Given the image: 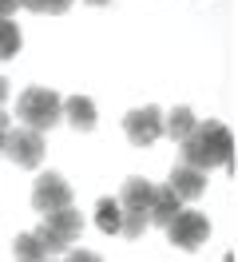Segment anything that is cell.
<instances>
[{"label": "cell", "instance_id": "obj_1", "mask_svg": "<svg viewBox=\"0 0 238 262\" xmlns=\"http://www.w3.org/2000/svg\"><path fill=\"white\" fill-rule=\"evenodd\" d=\"M183 163L210 171V167H230L234 171V131L222 119H203L194 123L187 139H183Z\"/></svg>", "mask_w": 238, "mask_h": 262}, {"label": "cell", "instance_id": "obj_2", "mask_svg": "<svg viewBox=\"0 0 238 262\" xmlns=\"http://www.w3.org/2000/svg\"><path fill=\"white\" fill-rule=\"evenodd\" d=\"M16 119L24 123V127H36V131H48L56 127L63 119V99L52 92V88H40V83H32L20 92L16 99Z\"/></svg>", "mask_w": 238, "mask_h": 262}, {"label": "cell", "instance_id": "obj_3", "mask_svg": "<svg viewBox=\"0 0 238 262\" xmlns=\"http://www.w3.org/2000/svg\"><path fill=\"white\" fill-rule=\"evenodd\" d=\"M44 223L36 227V238L44 243L48 254H68L72 250V243L79 238V230H83V214L76 211V207H60V211L52 214H40Z\"/></svg>", "mask_w": 238, "mask_h": 262}, {"label": "cell", "instance_id": "obj_4", "mask_svg": "<svg viewBox=\"0 0 238 262\" xmlns=\"http://www.w3.org/2000/svg\"><path fill=\"white\" fill-rule=\"evenodd\" d=\"M163 230H167V238H171L179 250H199V246L210 238V219H206L203 211H187V207H179V214H175Z\"/></svg>", "mask_w": 238, "mask_h": 262}, {"label": "cell", "instance_id": "obj_5", "mask_svg": "<svg viewBox=\"0 0 238 262\" xmlns=\"http://www.w3.org/2000/svg\"><path fill=\"white\" fill-rule=\"evenodd\" d=\"M44 131L36 127H12L8 131V143H4V155L12 159L16 167H24V171H36V167L44 163Z\"/></svg>", "mask_w": 238, "mask_h": 262}, {"label": "cell", "instance_id": "obj_6", "mask_svg": "<svg viewBox=\"0 0 238 262\" xmlns=\"http://www.w3.org/2000/svg\"><path fill=\"white\" fill-rule=\"evenodd\" d=\"M32 207L36 214H52L60 207H72V187L60 171H40L36 183H32Z\"/></svg>", "mask_w": 238, "mask_h": 262}, {"label": "cell", "instance_id": "obj_7", "mask_svg": "<svg viewBox=\"0 0 238 262\" xmlns=\"http://www.w3.org/2000/svg\"><path fill=\"white\" fill-rule=\"evenodd\" d=\"M123 135L131 147H151L163 139V112H159L155 103H147V107H135V112L123 115Z\"/></svg>", "mask_w": 238, "mask_h": 262}, {"label": "cell", "instance_id": "obj_8", "mask_svg": "<svg viewBox=\"0 0 238 262\" xmlns=\"http://www.w3.org/2000/svg\"><path fill=\"white\" fill-rule=\"evenodd\" d=\"M167 183H171V191L183 199V203L206 195V171H199V167H190V163H175Z\"/></svg>", "mask_w": 238, "mask_h": 262}, {"label": "cell", "instance_id": "obj_9", "mask_svg": "<svg viewBox=\"0 0 238 262\" xmlns=\"http://www.w3.org/2000/svg\"><path fill=\"white\" fill-rule=\"evenodd\" d=\"M151 195H155V183L143 179V175H131V179L119 187V211L147 214V207H151Z\"/></svg>", "mask_w": 238, "mask_h": 262}, {"label": "cell", "instance_id": "obj_10", "mask_svg": "<svg viewBox=\"0 0 238 262\" xmlns=\"http://www.w3.org/2000/svg\"><path fill=\"white\" fill-rule=\"evenodd\" d=\"M179 207H183V199L171 191V183H163V187H155V195H151V207H147V223H151V227H167L175 214H179Z\"/></svg>", "mask_w": 238, "mask_h": 262}, {"label": "cell", "instance_id": "obj_11", "mask_svg": "<svg viewBox=\"0 0 238 262\" xmlns=\"http://www.w3.org/2000/svg\"><path fill=\"white\" fill-rule=\"evenodd\" d=\"M63 119L76 131H92L95 127V103L88 96H68L63 99Z\"/></svg>", "mask_w": 238, "mask_h": 262}, {"label": "cell", "instance_id": "obj_12", "mask_svg": "<svg viewBox=\"0 0 238 262\" xmlns=\"http://www.w3.org/2000/svg\"><path fill=\"white\" fill-rule=\"evenodd\" d=\"M194 123H199V119H194V112L179 103V107H171V115L163 119V135H167V139H175V143H183L190 131H194Z\"/></svg>", "mask_w": 238, "mask_h": 262}, {"label": "cell", "instance_id": "obj_13", "mask_svg": "<svg viewBox=\"0 0 238 262\" xmlns=\"http://www.w3.org/2000/svg\"><path fill=\"white\" fill-rule=\"evenodd\" d=\"M12 258H16V262H44V258H48V250H44V243L36 238V230H24V234H16V243H12Z\"/></svg>", "mask_w": 238, "mask_h": 262}, {"label": "cell", "instance_id": "obj_14", "mask_svg": "<svg viewBox=\"0 0 238 262\" xmlns=\"http://www.w3.org/2000/svg\"><path fill=\"white\" fill-rule=\"evenodd\" d=\"M119 199H99L95 203V227L103 234H119Z\"/></svg>", "mask_w": 238, "mask_h": 262}, {"label": "cell", "instance_id": "obj_15", "mask_svg": "<svg viewBox=\"0 0 238 262\" xmlns=\"http://www.w3.org/2000/svg\"><path fill=\"white\" fill-rule=\"evenodd\" d=\"M20 44H24V36H20V28H16V20L0 16V64L12 60L16 52H20Z\"/></svg>", "mask_w": 238, "mask_h": 262}, {"label": "cell", "instance_id": "obj_16", "mask_svg": "<svg viewBox=\"0 0 238 262\" xmlns=\"http://www.w3.org/2000/svg\"><path fill=\"white\" fill-rule=\"evenodd\" d=\"M20 8H28L36 16H63L72 8V0H20Z\"/></svg>", "mask_w": 238, "mask_h": 262}, {"label": "cell", "instance_id": "obj_17", "mask_svg": "<svg viewBox=\"0 0 238 262\" xmlns=\"http://www.w3.org/2000/svg\"><path fill=\"white\" fill-rule=\"evenodd\" d=\"M63 262H103V258H99L95 250H72V254H68Z\"/></svg>", "mask_w": 238, "mask_h": 262}, {"label": "cell", "instance_id": "obj_18", "mask_svg": "<svg viewBox=\"0 0 238 262\" xmlns=\"http://www.w3.org/2000/svg\"><path fill=\"white\" fill-rule=\"evenodd\" d=\"M16 8H20V0H0V16H12Z\"/></svg>", "mask_w": 238, "mask_h": 262}, {"label": "cell", "instance_id": "obj_19", "mask_svg": "<svg viewBox=\"0 0 238 262\" xmlns=\"http://www.w3.org/2000/svg\"><path fill=\"white\" fill-rule=\"evenodd\" d=\"M4 103H8V80L0 76V107H4Z\"/></svg>", "mask_w": 238, "mask_h": 262}, {"label": "cell", "instance_id": "obj_20", "mask_svg": "<svg viewBox=\"0 0 238 262\" xmlns=\"http://www.w3.org/2000/svg\"><path fill=\"white\" fill-rule=\"evenodd\" d=\"M4 143H8V127H0V155H4Z\"/></svg>", "mask_w": 238, "mask_h": 262}, {"label": "cell", "instance_id": "obj_21", "mask_svg": "<svg viewBox=\"0 0 238 262\" xmlns=\"http://www.w3.org/2000/svg\"><path fill=\"white\" fill-rule=\"evenodd\" d=\"M0 127H8V115H4V107H0Z\"/></svg>", "mask_w": 238, "mask_h": 262}, {"label": "cell", "instance_id": "obj_22", "mask_svg": "<svg viewBox=\"0 0 238 262\" xmlns=\"http://www.w3.org/2000/svg\"><path fill=\"white\" fill-rule=\"evenodd\" d=\"M88 4H95V8H103V4H111V0H88Z\"/></svg>", "mask_w": 238, "mask_h": 262}, {"label": "cell", "instance_id": "obj_23", "mask_svg": "<svg viewBox=\"0 0 238 262\" xmlns=\"http://www.w3.org/2000/svg\"><path fill=\"white\" fill-rule=\"evenodd\" d=\"M44 262H63V258H44Z\"/></svg>", "mask_w": 238, "mask_h": 262}, {"label": "cell", "instance_id": "obj_24", "mask_svg": "<svg viewBox=\"0 0 238 262\" xmlns=\"http://www.w3.org/2000/svg\"><path fill=\"white\" fill-rule=\"evenodd\" d=\"M226 262H234V254H226Z\"/></svg>", "mask_w": 238, "mask_h": 262}]
</instances>
